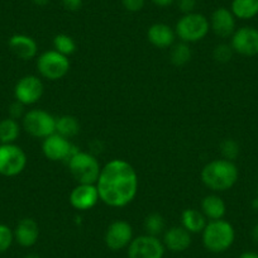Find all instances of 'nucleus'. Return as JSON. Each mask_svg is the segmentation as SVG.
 Here are the masks:
<instances>
[{"label": "nucleus", "instance_id": "obj_34", "mask_svg": "<svg viewBox=\"0 0 258 258\" xmlns=\"http://www.w3.org/2000/svg\"><path fill=\"white\" fill-rule=\"evenodd\" d=\"M62 6L69 12H78L83 7V0H62Z\"/></svg>", "mask_w": 258, "mask_h": 258}, {"label": "nucleus", "instance_id": "obj_21", "mask_svg": "<svg viewBox=\"0 0 258 258\" xmlns=\"http://www.w3.org/2000/svg\"><path fill=\"white\" fill-rule=\"evenodd\" d=\"M181 224L190 234L203 233L207 223V217L197 209H185L181 214Z\"/></svg>", "mask_w": 258, "mask_h": 258}, {"label": "nucleus", "instance_id": "obj_8", "mask_svg": "<svg viewBox=\"0 0 258 258\" xmlns=\"http://www.w3.org/2000/svg\"><path fill=\"white\" fill-rule=\"evenodd\" d=\"M27 166V155L14 143L0 145V175L14 177L24 171Z\"/></svg>", "mask_w": 258, "mask_h": 258}, {"label": "nucleus", "instance_id": "obj_33", "mask_svg": "<svg viewBox=\"0 0 258 258\" xmlns=\"http://www.w3.org/2000/svg\"><path fill=\"white\" fill-rule=\"evenodd\" d=\"M9 114H11V118L13 119H18V118H23L24 116V105L22 103H19V101H14L13 104L11 105V108H9Z\"/></svg>", "mask_w": 258, "mask_h": 258}, {"label": "nucleus", "instance_id": "obj_28", "mask_svg": "<svg viewBox=\"0 0 258 258\" xmlns=\"http://www.w3.org/2000/svg\"><path fill=\"white\" fill-rule=\"evenodd\" d=\"M219 148L223 158L228 161H233V162H234V160H237L240 153L239 145H238L237 141L232 140V138H227V140L223 141L220 143Z\"/></svg>", "mask_w": 258, "mask_h": 258}, {"label": "nucleus", "instance_id": "obj_5", "mask_svg": "<svg viewBox=\"0 0 258 258\" xmlns=\"http://www.w3.org/2000/svg\"><path fill=\"white\" fill-rule=\"evenodd\" d=\"M69 171L78 183L95 185L100 175L101 166L95 156L90 152L79 151L68 161Z\"/></svg>", "mask_w": 258, "mask_h": 258}, {"label": "nucleus", "instance_id": "obj_22", "mask_svg": "<svg viewBox=\"0 0 258 258\" xmlns=\"http://www.w3.org/2000/svg\"><path fill=\"white\" fill-rule=\"evenodd\" d=\"M230 12L242 21H249L258 16V0H232Z\"/></svg>", "mask_w": 258, "mask_h": 258}, {"label": "nucleus", "instance_id": "obj_13", "mask_svg": "<svg viewBox=\"0 0 258 258\" xmlns=\"http://www.w3.org/2000/svg\"><path fill=\"white\" fill-rule=\"evenodd\" d=\"M133 240V228L125 220H115L106 229L104 242L111 250H120L128 248Z\"/></svg>", "mask_w": 258, "mask_h": 258}, {"label": "nucleus", "instance_id": "obj_35", "mask_svg": "<svg viewBox=\"0 0 258 258\" xmlns=\"http://www.w3.org/2000/svg\"><path fill=\"white\" fill-rule=\"evenodd\" d=\"M176 0H152V3L158 8H167V7L172 6Z\"/></svg>", "mask_w": 258, "mask_h": 258}, {"label": "nucleus", "instance_id": "obj_29", "mask_svg": "<svg viewBox=\"0 0 258 258\" xmlns=\"http://www.w3.org/2000/svg\"><path fill=\"white\" fill-rule=\"evenodd\" d=\"M233 54H234V51H233L232 46L227 43L217 44L213 51V57L219 63H228L233 58Z\"/></svg>", "mask_w": 258, "mask_h": 258}, {"label": "nucleus", "instance_id": "obj_6", "mask_svg": "<svg viewBox=\"0 0 258 258\" xmlns=\"http://www.w3.org/2000/svg\"><path fill=\"white\" fill-rule=\"evenodd\" d=\"M37 70L42 78L56 81L64 78L70 71V59L54 49L43 52L37 58Z\"/></svg>", "mask_w": 258, "mask_h": 258}, {"label": "nucleus", "instance_id": "obj_30", "mask_svg": "<svg viewBox=\"0 0 258 258\" xmlns=\"http://www.w3.org/2000/svg\"><path fill=\"white\" fill-rule=\"evenodd\" d=\"M14 242V232L7 224H0V253H4Z\"/></svg>", "mask_w": 258, "mask_h": 258}, {"label": "nucleus", "instance_id": "obj_1", "mask_svg": "<svg viewBox=\"0 0 258 258\" xmlns=\"http://www.w3.org/2000/svg\"><path fill=\"white\" fill-rule=\"evenodd\" d=\"M95 185L100 202L110 208H124L137 197L140 180L131 163L115 158L101 167Z\"/></svg>", "mask_w": 258, "mask_h": 258}, {"label": "nucleus", "instance_id": "obj_20", "mask_svg": "<svg viewBox=\"0 0 258 258\" xmlns=\"http://www.w3.org/2000/svg\"><path fill=\"white\" fill-rule=\"evenodd\" d=\"M202 212L209 220L223 219L227 213V205L224 200L215 194L207 195L202 200Z\"/></svg>", "mask_w": 258, "mask_h": 258}, {"label": "nucleus", "instance_id": "obj_27", "mask_svg": "<svg viewBox=\"0 0 258 258\" xmlns=\"http://www.w3.org/2000/svg\"><path fill=\"white\" fill-rule=\"evenodd\" d=\"M53 48L54 51L59 52L61 54H64V56L69 57L73 53H75L76 42L74 41L73 37H70L69 34H57L53 38Z\"/></svg>", "mask_w": 258, "mask_h": 258}, {"label": "nucleus", "instance_id": "obj_15", "mask_svg": "<svg viewBox=\"0 0 258 258\" xmlns=\"http://www.w3.org/2000/svg\"><path fill=\"white\" fill-rule=\"evenodd\" d=\"M209 22L210 29L219 38L232 37L235 32V17L233 16L230 9L224 8V7L215 9L210 17Z\"/></svg>", "mask_w": 258, "mask_h": 258}, {"label": "nucleus", "instance_id": "obj_11", "mask_svg": "<svg viewBox=\"0 0 258 258\" xmlns=\"http://www.w3.org/2000/svg\"><path fill=\"white\" fill-rule=\"evenodd\" d=\"M44 86L41 79L36 75H26L19 79L14 86V98L26 105H33L41 100Z\"/></svg>", "mask_w": 258, "mask_h": 258}, {"label": "nucleus", "instance_id": "obj_41", "mask_svg": "<svg viewBox=\"0 0 258 258\" xmlns=\"http://www.w3.org/2000/svg\"><path fill=\"white\" fill-rule=\"evenodd\" d=\"M257 194H258V186H257Z\"/></svg>", "mask_w": 258, "mask_h": 258}, {"label": "nucleus", "instance_id": "obj_12", "mask_svg": "<svg viewBox=\"0 0 258 258\" xmlns=\"http://www.w3.org/2000/svg\"><path fill=\"white\" fill-rule=\"evenodd\" d=\"M233 51L244 57H254L258 54V29L245 26L235 29L230 41Z\"/></svg>", "mask_w": 258, "mask_h": 258}, {"label": "nucleus", "instance_id": "obj_38", "mask_svg": "<svg viewBox=\"0 0 258 258\" xmlns=\"http://www.w3.org/2000/svg\"><path fill=\"white\" fill-rule=\"evenodd\" d=\"M32 2L38 7H44L49 3V0H32Z\"/></svg>", "mask_w": 258, "mask_h": 258}, {"label": "nucleus", "instance_id": "obj_18", "mask_svg": "<svg viewBox=\"0 0 258 258\" xmlns=\"http://www.w3.org/2000/svg\"><path fill=\"white\" fill-rule=\"evenodd\" d=\"M8 46L11 51L24 61L34 58L38 52V44L32 37L27 34H14L9 38Z\"/></svg>", "mask_w": 258, "mask_h": 258}, {"label": "nucleus", "instance_id": "obj_17", "mask_svg": "<svg viewBox=\"0 0 258 258\" xmlns=\"http://www.w3.org/2000/svg\"><path fill=\"white\" fill-rule=\"evenodd\" d=\"M191 234L182 227V225H176L167 229L163 234V245L168 250L175 253L183 252L191 245Z\"/></svg>", "mask_w": 258, "mask_h": 258}, {"label": "nucleus", "instance_id": "obj_9", "mask_svg": "<svg viewBox=\"0 0 258 258\" xmlns=\"http://www.w3.org/2000/svg\"><path fill=\"white\" fill-rule=\"evenodd\" d=\"M80 150L74 146L69 138L62 137L58 133L48 136L42 142V152H43L44 157L52 162H58V161L68 162Z\"/></svg>", "mask_w": 258, "mask_h": 258}, {"label": "nucleus", "instance_id": "obj_40", "mask_svg": "<svg viewBox=\"0 0 258 258\" xmlns=\"http://www.w3.org/2000/svg\"><path fill=\"white\" fill-rule=\"evenodd\" d=\"M24 258H41V255L34 254V253H31V254H27Z\"/></svg>", "mask_w": 258, "mask_h": 258}, {"label": "nucleus", "instance_id": "obj_14", "mask_svg": "<svg viewBox=\"0 0 258 258\" xmlns=\"http://www.w3.org/2000/svg\"><path fill=\"white\" fill-rule=\"evenodd\" d=\"M99 200L98 188L93 183H78L70 192V204L79 212L93 209Z\"/></svg>", "mask_w": 258, "mask_h": 258}, {"label": "nucleus", "instance_id": "obj_3", "mask_svg": "<svg viewBox=\"0 0 258 258\" xmlns=\"http://www.w3.org/2000/svg\"><path fill=\"white\" fill-rule=\"evenodd\" d=\"M235 240L234 227L224 219L210 220L203 230V244L209 252L223 253Z\"/></svg>", "mask_w": 258, "mask_h": 258}, {"label": "nucleus", "instance_id": "obj_19", "mask_svg": "<svg viewBox=\"0 0 258 258\" xmlns=\"http://www.w3.org/2000/svg\"><path fill=\"white\" fill-rule=\"evenodd\" d=\"M147 38L152 46L157 48H168L175 43V29L166 23H155L148 28Z\"/></svg>", "mask_w": 258, "mask_h": 258}, {"label": "nucleus", "instance_id": "obj_31", "mask_svg": "<svg viewBox=\"0 0 258 258\" xmlns=\"http://www.w3.org/2000/svg\"><path fill=\"white\" fill-rule=\"evenodd\" d=\"M145 4L146 0H121V6L126 12H131V13H137L142 11Z\"/></svg>", "mask_w": 258, "mask_h": 258}, {"label": "nucleus", "instance_id": "obj_23", "mask_svg": "<svg viewBox=\"0 0 258 258\" xmlns=\"http://www.w3.org/2000/svg\"><path fill=\"white\" fill-rule=\"evenodd\" d=\"M19 135H21V125L16 119L9 116L0 120V143L2 145L14 143L18 140Z\"/></svg>", "mask_w": 258, "mask_h": 258}, {"label": "nucleus", "instance_id": "obj_24", "mask_svg": "<svg viewBox=\"0 0 258 258\" xmlns=\"http://www.w3.org/2000/svg\"><path fill=\"white\" fill-rule=\"evenodd\" d=\"M80 132V123L73 115H62L56 118V133L64 138H73Z\"/></svg>", "mask_w": 258, "mask_h": 258}, {"label": "nucleus", "instance_id": "obj_7", "mask_svg": "<svg viewBox=\"0 0 258 258\" xmlns=\"http://www.w3.org/2000/svg\"><path fill=\"white\" fill-rule=\"evenodd\" d=\"M23 128L34 138H47L56 133V118L42 109H32L23 116Z\"/></svg>", "mask_w": 258, "mask_h": 258}, {"label": "nucleus", "instance_id": "obj_25", "mask_svg": "<svg viewBox=\"0 0 258 258\" xmlns=\"http://www.w3.org/2000/svg\"><path fill=\"white\" fill-rule=\"evenodd\" d=\"M191 57H192V51H191L188 43H185V42L173 44L172 48H171L170 59L172 62V64H175L177 68L185 66L186 63H188Z\"/></svg>", "mask_w": 258, "mask_h": 258}, {"label": "nucleus", "instance_id": "obj_32", "mask_svg": "<svg viewBox=\"0 0 258 258\" xmlns=\"http://www.w3.org/2000/svg\"><path fill=\"white\" fill-rule=\"evenodd\" d=\"M175 3L177 4L178 11L183 14L192 13L197 8V0H176Z\"/></svg>", "mask_w": 258, "mask_h": 258}, {"label": "nucleus", "instance_id": "obj_2", "mask_svg": "<svg viewBox=\"0 0 258 258\" xmlns=\"http://www.w3.org/2000/svg\"><path fill=\"white\" fill-rule=\"evenodd\" d=\"M239 171L233 161L213 160L202 170V181L209 190L223 192L230 190L237 183Z\"/></svg>", "mask_w": 258, "mask_h": 258}, {"label": "nucleus", "instance_id": "obj_10", "mask_svg": "<svg viewBox=\"0 0 258 258\" xmlns=\"http://www.w3.org/2000/svg\"><path fill=\"white\" fill-rule=\"evenodd\" d=\"M165 250L160 238L143 234L133 238L128 245V258H163Z\"/></svg>", "mask_w": 258, "mask_h": 258}, {"label": "nucleus", "instance_id": "obj_4", "mask_svg": "<svg viewBox=\"0 0 258 258\" xmlns=\"http://www.w3.org/2000/svg\"><path fill=\"white\" fill-rule=\"evenodd\" d=\"M210 31V22L204 14L188 13L183 14L175 27L176 37L185 43H197L208 36Z\"/></svg>", "mask_w": 258, "mask_h": 258}, {"label": "nucleus", "instance_id": "obj_26", "mask_svg": "<svg viewBox=\"0 0 258 258\" xmlns=\"http://www.w3.org/2000/svg\"><path fill=\"white\" fill-rule=\"evenodd\" d=\"M146 230V234L153 235V237H158L165 232L166 222L165 218L158 213H151L146 217L145 224H143Z\"/></svg>", "mask_w": 258, "mask_h": 258}, {"label": "nucleus", "instance_id": "obj_36", "mask_svg": "<svg viewBox=\"0 0 258 258\" xmlns=\"http://www.w3.org/2000/svg\"><path fill=\"white\" fill-rule=\"evenodd\" d=\"M238 258H258V253L248 250V252H243Z\"/></svg>", "mask_w": 258, "mask_h": 258}, {"label": "nucleus", "instance_id": "obj_39", "mask_svg": "<svg viewBox=\"0 0 258 258\" xmlns=\"http://www.w3.org/2000/svg\"><path fill=\"white\" fill-rule=\"evenodd\" d=\"M252 208L254 210H258V197L255 199L252 200Z\"/></svg>", "mask_w": 258, "mask_h": 258}, {"label": "nucleus", "instance_id": "obj_16", "mask_svg": "<svg viewBox=\"0 0 258 258\" xmlns=\"http://www.w3.org/2000/svg\"><path fill=\"white\" fill-rule=\"evenodd\" d=\"M14 232V240L21 247H33L39 238V227L37 222L32 218H24L19 220Z\"/></svg>", "mask_w": 258, "mask_h": 258}, {"label": "nucleus", "instance_id": "obj_37", "mask_svg": "<svg viewBox=\"0 0 258 258\" xmlns=\"http://www.w3.org/2000/svg\"><path fill=\"white\" fill-rule=\"evenodd\" d=\"M252 238L255 243H258V222L252 228Z\"/></svg>", "mask_w": 258, "mask_h": 258}]
</instances>
